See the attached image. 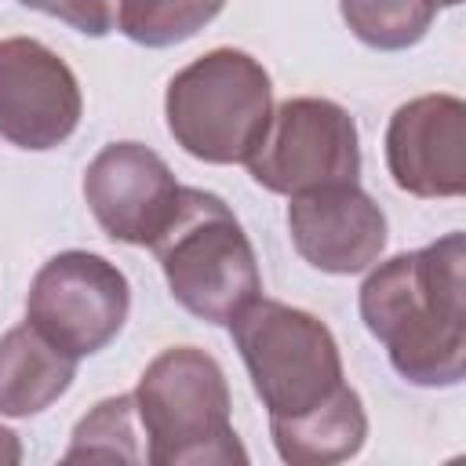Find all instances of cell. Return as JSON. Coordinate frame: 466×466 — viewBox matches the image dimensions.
Wrapping results in <instances>:
<instances>
[{
	"instance_id": "obj_15",
	"label": "cell",
	"mask_w": 466,
	"mask_h": 466,
	"mask_svg": "<svg viewBox=\"0 0 466 466\" xmlns=\"http://www.w3.org/2000/svg\"><path fill=\"white\" fill-rule=\"evenodd\" d=\"M226 0H120L116 29L142 47H171L204 29Z\"/></svg>"
},
{
	"instance_id": "obj_1",
	"label": "cell",
	"mask_w": 466,
	"mask_h": 466,
	"mask_svg": "<svg viewBox=\"0 0 466 466\" xmlns=\"http://www.w3.org/2000/svg\"><path fill=\"white\" fill-rule=\"evenodd\" d=\"M360 317L386 346L400 379L426 390L459 386L466 375V240H441L397 255L368 273Z\"/></svg>"
},
{
	"instance_id": "obj_4",
	"label": "cell",
	"mask_w": 466,
	"mask_h": 466,
	"mask_svg": "<svg viewBox=\"0 0 466 466\" xmlns=\"http://www.w3.org/2000/svg\"><path fill=\"white\" fill-rule=\"evenodd\" d=\"M171 138L204 164H248L269 116V73L244 51L215 47L178 69L164 95Z\"/></svg>"
},
{
	"instance_id": "obj_12",
	"label": "cell",
	"mask_w": 466,
	"mask_h": 466,
	"mask_svg": "<svg viewBox=\"0 0 466 466\" xmlns=\"http://www.w3.org/2000/svg\"><path fill=\"white\" fill-rule=\"evenodd\" d=\"M269 433L277 444V455L291 466H331L342 459H353L364 448L368 437V415L346 382L317 408L291 415V419H269Z\"/></svg>"
},
{
	"instance_id": "obj_10",
	"label": "cell",
	"mask_w": 466,
	"mask_h": 466,
	"mask_svg": "<svg viewBox=\"0 0 466 466\" xmlns=\"http://www.w3.org/2000/svg\"><path fill=\"white\" fill-rule=\"evenodd\" d=\"M178 197L171 167L138 142L106 146L84 171V200L95 222L120 244H153Z\"/></svg>"
},
{
	"instance_id": "obj_6",
	"label": "cell",
	"mask_w": 466,
	"mask_h": 466,
	"mask_svg": "<svg viewBox=\"0 0 466 466\" xmlns=\"http://www.w3.org/2000/svg\"><path fill=\"white\" fill-rule=\"evenodd\" d=\"M127 309V277L91 251H62L47 258L25 299V320L76 360L106 350L120 335Z\"/></svg>"
},
{
	"instance_id": "obj_19",
	"label": "cell",
	"mask_w": 466,
	"mask_h": 466,
	"mask_svg": "<svg viewBox=\"0 0 466 466\" xmlns=\"http://www.w3.org/2000/svg\"><path fill=\"white\" fill-rule=\"evenodd\" d=\"M437 4H441V7H455L459 0H437Z\"/></svg>"
},
{
	"instance_id": "obj_3",
	"label": "cell",
	"mask_w": 466,
	"mask_h": 466,
	"mask_svg": "<svg viewBox=\"0 0 466 466\" xmlns=\"http://www.w3.org/2000/svg\"><path fill=\"white\" fill-rule=\"evenodd\" d=\"M131 397L153 466L248 462L229 422V386L211 353L197 346L164 350L149 360Z\"/></svg>"
},
{
	"instance_id": "obj_5",
	"label": "cell",
	"mask_w": 466,
	"mask_h": 466,
	"mask_svg": "<svg viewBox=\"0 0 466 466\" xmlns=\"http://www.w3.org/2000/svg\"><path fill=\"white\" fill-rule=\"evenodd\" d=\"M229 331L269 419L302 415L342 386L339 342L306 309L258 295L229 320Z\"/></svg>"
},
{
	"instance_id": "obj_11",
	"label": "cell",
	"mask_w": 466,
	"mask_h": 466,
	"mask_svg": "<svg viewBox=\"0 0 466 466\" xmlns=\"http://www.w3.org/2000/svg\"><path fill=\"white\" fill-rule=\"evenodd\" d=\"M288 229L295 251L313 269L335 277L364 273L386 248V215L357 182L295 193L288 204Z\"/></svg>"
},
{
	"instance_id": "obj_13",
	"label": "cell",
	"mask_w": 466,
	"mask_h": 466,
	"mask_svg": "<svg viewBox=\"0 0 466 466\" xmlns=\"http://www.w3.org/2000/svg\"><path fill=\"white\" fill-rule=\"evenodd\" d=\"M76 357L47 342L29 320L0 339V415L29 419L51 408L73 382Z\"/></svg>"
},
{
	"instance_id": "obj_2",
	"label": "cell",
	"mask_w": 466,
	"mask_h": 466,
	"mask_svg": "<svg viewBox=\"0 0 466 466\" xmlns=\"http://www.w3.org/2000/svg\"><path fill=\"white\" fill-rule=\"evenodd\" d=\"M149 248L175 302L208 324H229L262 295V273L248 233L226 200L208 189L178 186L175 208Z\"/></svg>"
},
{
	"instance_id": "obj_9",
	"label": "cell",
	"mask_w": 466,
	"mask_h": 466,
	"mask_svg": "<svg viewBox=\"0 0 466 466\" xmlns=\"http://www.w3.org/2000/svg\"><path fill=\"white\" fill-rule=\"evenodd\" d=\"M386 167L411 197H462L466 106L455 95H419L386 127Z\"/></svg>"
},
{
	"instance_id": "obj_8",
	"label": "cell",
	"mask_w": 466,
	"mask_h": 466,
	"mask_svg": "<svg viewBox=\"0 0 466 466\" xmlns=\"http://www.w3.org/2000/svg\"><path fill=\"white\" fill-rule=\"evenodd\" d=\"M84 113L73 69L40 40H0V138L18 149H55Z\"/></svg>"
},
{
	"instance_id": "obj_18",
	"label": "cell",
	"mask_w": 466,
	"mask_h": 466,
	"mask_svg": "<svg viewBox=\"0 0 466 466\" xmlns=\"http://www.w3.org/2000/svg\"><path fill=\"white\" fill-rule=\"evenodd\" d=\"M18 459H22L18 437H15L7 426H0V466H11V462H18Z\"/></svg>"
},
{
	"instance_id": "obj_14",
	"label": "cell",
	"mask_w": 466,
	"mask_h": 466,
	"mask_svg": "<svg viewBox=\"0 0 466 466\" xmlns=\"http://www.w3.org/2000/svg\"><path fill=\"white\" fill-rule=\"evenodd\" d=\"M437 0H339L350 33L375 51H404L426 36Z\"/></svg>"
},
{
	"instance_id": "obj_16",
	"label": "cell",
	"mask_w": 466,
	"mask_h": 466,
	"mask_svg": "<svg viewBox=\"0 0 466 466\" xmlns=\"http://www.w3.org/2000/svg\"><path fill=\"white\" fill-rule=\"evenodd\" d=\"M135 419H138V411H135L131 393L95 404L76 422L66 462H138V459H146V451L138 448Z\"/></svg>"
},
{
	"instance_id": "obj_17",
	"label": "cell",
	"mask_w": 466,
	"mask_h": 466,
	"mask_svg": "<svg viewBox=\"0 0 466 466\" xmlns=\"http://www.w3.org/2000/svg\"><path fill=\"white\" fill-rule=\"evenodd\" d=\"M18 4L36 7L44 15H55L66 25H73L76 33L106 36L109 29H116V4L120 0H18Z\"/></svg>"
},
{
	"instance_id": "obj_7",
	"label": "cell",
	"mask_w": 466,
	"mask_h": 466,
	"mask_svg": "<svg viewBox=\"0 0 466 466\" xmlns=\"http://www.w3.org/2000/svg\"><path fill=\"white\" fill-rule=\"evenodd\" d=\"M248 171L262 189L284 197L357 182V124L331 98H288L273 109L258 149L248 157Z\"/></svg>"
}]
</instances>
